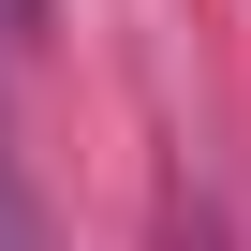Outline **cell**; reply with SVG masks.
<instances>
[{"label":"cell","instance_id":"obj_1","mask_svg":"<svg viewBox=\"0 0 251 251\" xmlns=\"http://www.w3.org/2000/svg\"><path fill=\"white\" fill-rule=\"evenodd\" d=\"M0 251H59V236H45V207L15 192V163H0Z\"/></svg>","mask_w":251,"mask_h":251},{"label":"cell","instance_id":"obj_2","mask_svg":"<svg viewBox=\"0 0 251 251\" xmlns=\"http://www.w3.org/2000/svg\"><path fill=\"white\" fill-rule=\"evenodd\" d=\"M45 45V0H0V59H30Z\"/></svg>","mask_w":251,"mask_h":251}]
</instances>
